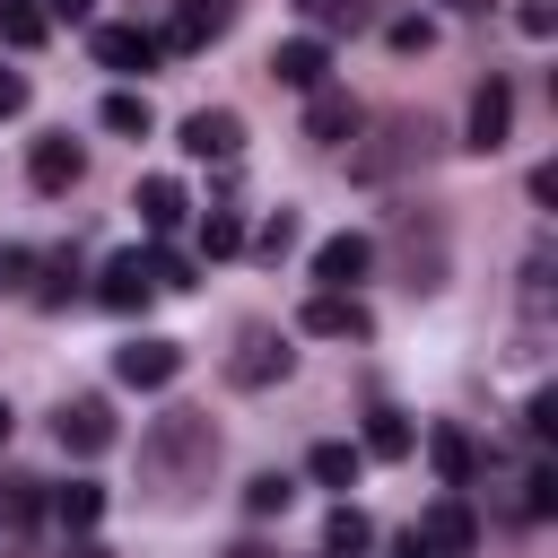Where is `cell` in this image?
<instances>
[{
	"mask_svg": "<svg viewBox=\"0 0 558 558\" xmlns=\"http://www.w3.org/2000/svg\"><path fill=\"white\" fill-rule=\"evenodd\" d=\"M209 462H218L209 410H166V418H148V436H140V488H148L157 506H192V488L209 480Z\"/></svg>",
	"mask_w": 558,
	"mask_h": 558,
	"instance_id": "cell-1",
	"label": "cell"
},
{
	"mask_svg": "<svg viewBox=\"0 0 558 558\" xmlns=\"http://www.w3.org/2000/svg\"><path fill=\"white\" fill-rule=\"evenodd\" d=\"M392 262H401V288H410V296H436V288H445V262H453L445 209H401V218H392Z\"/></svg>",
	"mask_w": 558,
	"mask_h": 558,
	"instance_id": "cell-2",
	"label": "cell"
},
{
	"mask_svg": "<svg viewBox=\"0 0 558 558\" xmlns=\"http://www.w3.org/2000/svg\"><path fill=\"white\" fill-rule=\"evenodd\" d=\"M427 157H436V122L427 113H392V122H375L366 148H349V174L357 183H392L401 166H427Z\"/></svg>",
	"mask_w": 558,
	"mask_h": 558,
	"instance_id": "cell-3",
	"label": "cell"
},
{
	"mask_svg": "<svg viewBox=\"0 0 558 558\" xmlns=\"http://www.w3.org/2000/svg\"><path fill=\"white\" fill-rule=\"evenodd\" d=\"M174 375H183V349L157 340V331H140V340L113 349V384H131V392H166Z\"/></svg>",
	"mask_w": 558,
	"mask_h": 558,
	"instance_id": "cell-4",
	"label": "cell"
},
{
	"mask_svg": "<svg viewBox=\"0 0 558 558\" xmlns=\"http://www.w3.org/2000/svg\"><path fill=\"white\" fill-rule=\"evenodd\" d=\"M288 357H296V349H288L279 331H262V323H253V331L235 340V357H227V384H235V392H270V384L288 375Z\"/></svg>",
	"mask_w": 558,
	"mask_h": 558,
	"instance_id": "cell-5",
	"label": "cell"
},
{
	"mask_svg": "<svg viewBox=\"0 0 558 558\" xmlns=\"http://www.w3.org/2000/svg\"><path fill=\"white\" fill-rule=\"evenodd\" d=\"M235 26V0H174V17H166V52H201V44H218Z\"/></svg>",
	"mask_w": 558,
	"mask_h": 558,
	"instance_id": "cell-6",
	"label": "cell"
},
{
	"mask_svg": "<svg viewBox=\"0 0 558 558\" xmlns=\"http://www.w3.org/2000/svg\"><path fill=\"white\" fill-rule=\"evenodd\" d=\"M35 514H44L35 480L0 471V558H26V549H35Z\"/></svg>",
	"mask_w": 558,
	"mask_h": 558,
	"instance_id": "cell-7",
	"label": "cell"
},
{
	"mask_svg": "<svg viewBox=\"0 0 558 558\" xmlns=\"http://www.w3.org/2000/svg\"><path fill=\"white\" fill-rule=\"evenodd\" d=\"M506 131H514V87L488 70V78H480V96H471V148H480V157H497V148H506Z\"/></svg>",
	"mask_w": 558,
	"mask_h": 558,
	"instance_id": "cell-8",
	"label": "cell"
},
{
	"mask_svg": "<svg viewBox=\"0 0 558 558\" xmlns=\"http://www.w3.org/2000/svg\"><path fill=\"white\" fill-rule=\"evenodd\" d=\"M366 262H375V244H366V235H323V244H314V288H340V296H357Z\"/></svg>",
	"mask_w": 558,
	"mask_h": 558,
	"instance_id": "cell-9",
	"label": "cell"
},
{
	"mask_svg": "<svg viewBox=\"0 0 558 558\" xmlns=\"http://www.w3.org/2000/svg\"><path fill=\"white\" fill-rule=\"evenodd\" d=\"M296 323H305L314 340H366V331H375V323H366V305H357V296H340V288H314Z\"/></svg>",
	"mask_w": 558,
	"mask_h": 558,
	"instance_id": "cell-10",
	"label": "cell"
},
{
	"mask_svg": "<svg viewBox=\"0 0 558 558\" xmlns=\"http://www.w3.org/2000/svg\"><path fill=\"white\" fill-rule=\"evenodd\" d=\"M270 78H279V87H305V96H314V87L331 78V44H323V35H288V44L270 52Z\"/></svg>",
	"mask_w": 558,
	"mask_h": 558,
	"instance_id": "cell-11",
	"label": "cell"
},
{
	"mask_svg": "<svg viewBox=\"0 0 558 558\" xmlns=\"http://www.w3.org/2000/svg\"><path fill=\"white\" fill-rule=\"evenodd\" d=\"M26 174H35V192H70V183L87 174V157H78L70 131H44V140L26 148Z\"/></svg>",
	"mask_w": 558,
	"mask_h": 558,
	"instance_id": "cell-12",
	"label": "cell"
},
{
	"mask_svg": "<svg viewBox=\"0 0 558 558\" xmlns=\"http://www.w3.org/2000/svg\"><path fill=\"white\" fill-rule=\"evenodd\" d=\"M52 436H61V453H105V445H113V410H105L96 392H87V401H61Z\"/></svg>",
	"mask_w": 558,
	"mask_h": 558,
	"instance_id": "cell-13",
	"label": "cell"
},
{
	"mask_svg": "<svg viewBox=\"0 0 558 558\" xmlns=\"http://www.w3.org/2000/svg\"><path fill=\"white\" fill-rule=\"evenodd\" d=\"M157 52H166V44H157L148 26H96V61H105V70H122V78L157 70Z\"/></svg>",
	"mask_w": 558,
	"mask_h": 558,
	"instance_id": "cell-14",
	"label": "cell"
},
{
	"mask_svg": "<svg viewBox=\"0 0 558 558\" xmlns=\"http://www.w3.org/2000/svg\"><path fill=\"white\" fill-rule=\"evenodd\" d=\"M96 296H105L113 314H140V305L157 296V279H148V253H113V262H105V279H96Z\"/></svg>",
	"mask_w": 558,
	"mask_h": 558,
	"instance_id": "cell-15",
	"label": "cell"
},
{
	"mask_svg": "<svg viewBox=\"0 0 558 558\" xmlns=\"http://www.w3.org/2000/svg\"><path fill=\"white\" fill-rule=\"evenodd\" d=\"M244 148V122L227 113V105H201L192 122H183V157H235Z\"/></svg>",
	"mask_w": 558,
	"mask_h": 558,
	"instance_id": "cell-16",
	"label": "cell"
},
{
	"mask_svg": "<svg viewBox=\"0 0 558 558\" xmlns=\"http://www.w3.org/2000/svg\"><path fill=\"white\" fill-rule=\"evenodd\" d=\"M357 122H366V113H357L340 87H314V105H305V140H314V148H340Z\"/></svg>",
	"mask_w": 558,
	"mask_h": 558,
	"instance_id": "cell-17",
	"label": "cell"
},
{
	"mask_svg": "<svg viewBox=\"0 0 558 558\" xmlns=\"http://www.w3.org/2000/svg\"><path fill=\"white\" fill-rule=\"evenodd\" d=\"M418 541L445 549V558H471V506H462V497H436V506L418 514Z\"/></svg>",
	"mask_w": 558,
	"mask_h": 558,
	"instance_id": "cell-18",
	"label": "cell"
},
{
	"mask_svg": "<svg viewBox=\"0 0 558 558\" xmlns=\"http://www.w3.org/2000/svg\"><path fill=\"white\" fill-rule=\"evenodd\" d=\"M296 17L314 35H366L375 26V0H296Z\"/></svg>",
	"mask_w": 558,
	"mask_h": 558,
	"instance_id": "cell-19",
	"label": "cell"
},
{
	"mask_svg": "<svg viewBox=\"0 0 558 558\" xmlns=\"http://www.w3.org/2000/svg\"><path fill=\"white\" fill-rule=\"evenodd\" d=\"M366 549H375V523L357 506H331L323 514V558H366Z\"/></svg>",
	"mask_w": 558,
	"mask_h": 558,
	"instance_id": "cell-20",
	"label": "cell"
},
{
	"mask_svg": "<svg viewBox=\"0 0 558 558\" xmlns=\"http://www.w3.org/2000/svg\"><path fill=\"white\" fill-rule=\"evenodd\" d=\"M427 453H436L445 488H471V471H480V445H471L462 427H436V436H427Z\"/></svg>",
	"mask_w": 558,
	"mask_h": 558,
	"instance_id": "cell-21",
	"label": "cell"
},
{
	"mask_svg": "<svg viewBox=\"0 0 558 558\" xmlns=\"http://www.w3.org/2000/svg\"><path fill=\"white\" fill-rule=\"evenodd\" d=\"M183 209H192V201H183V183H174V174H148V183H140V218H148L157 235H166V227H183Z\"/></svg>",
	"mask_w": 558,
	"mask_h": 558,
	"instance_id": "cell-22",
	"label": "cell"
},
{
	"mask_svg": "<svg viewBox=\"0 0 558 558\" xmlns=\"http://www.w3.org/2000/svg\"><path fill=\"white\" fill-rule=\"evenodd\" d=\"M305 471H314V480H323V488H357V471H366V453H357V445H340V436H331V445H314V453H305Z\"/></svg>",
	"mask_w": 558,
	"mask_h": 558,
	"instance_id": "cell-23",
	"label": "cell"
},
{
	"mask_svg": "<svg viewBox=\"0 0 558 558\" xmlns=\"http://www.w3.org/2000/svg\"><path fill=\"white\" fill-rule=\"evenodd\" d=\"M410 445H418V436H410V418H401V410H375V418H366V445H357V453H375V462H401Z\"/></svg>",
	"mask_w": 558,
	"mask_h": 558,
	"instance_id": "cell-24",
	"label": "cell"
},
{
	"mask_svg": "<svg viewBox=\"0 0 558 558\" xmlns=\"http://www.w3.org/2000/svg\"><path fill=\"white\" fill-rule=\"evenodd\" d=\"M52 514H61V532H87V523L105 514V488H96V480H70V488L52 497Z\"/></svg>",
	"mask_w": 558,
	"mask_h": 558,
	"instance_id": "cell-25",
	"label": "cell"
},
{
	"mask_svg": "<svg viewBox=\"0 0 558 558\" xmlns=\"http://www.w3.org/2000/svg\"><path fill=\"white\" fill-rule=\"evenodd\" d=\"M44 0H0V44H44Z\"/></svg>",
	"mask_w": 558,
	"mask_h": 558,
	"instance_id": "cell-26",
	"label": "cell"
},
{
	"mask_svg": "<svg viewBox=\"0 0 558 558\" xmlns=\"http://www.w3.org/2000/svg\"><path fill=\"white\" fill-rule=\"evenodd\" d=\"M105 131H122V140H148V96L113 87V96H105Z\"/></svg>",
	"mask_w": 558,
	"mask_h": 558,
	"instance_id": "cell-27",
	"label": "cell"
},
{
	"mask_svg": "<svg viewBox=\"0 0 558 558\" xmlns=\"http://www.w3.org/2000/svg\"><path fill=\"white\" fill-rule=\"evenodd\" d=\"M288 497H296V480H288V471H262V480H244V514H288Z\"/></svg>",
	"mask_w": 558,
	"mask_h": 558,
	"instance_id": "cell-28",
	"label": "cell"
},
{
	"mask_svg": "<svg viewBox=\"0 0 558 558\" xmlns=\"http://www.w3.org/2000/svg\"><path fill=\"white\" fill-rule=\"evenodd\" d=\"M235 244H244V227H235L227 209H209V218H201V253L218 262V253H235Z\"/></svg>",
	"mask_w": 558,
	"mask_h": 558,
	"instance_id": "cell-29",
	"label": "cell"
},
{
	"mask_svg": "<svg viewBox=\"0 0 558 558\" xmlns=\"http://www.w3.org/2000/svg\"><path fill=\"white\" fill-rule=\"evenodd\" d=\"M288 244H296V218H288V209H270V218H262V235H253V253H262V262H279Z\"/></svg>",
	"mask_w": 558,
	"mask_h": 558,
	"instance_id": "cell-30",
	"label": "cell"
},
{
	"mask_svg": "<svg viewBox=\"0 0 558 558\" xmlns=\"http://www.w3.org/2000/svg\"><path fill=\"white\" fill-rule=\"evenodd\" d=\"M384 35H392V52H427V44H436V26H427V17H392Z\"/></svg>",
	"mask_w": 558,
	"mask_h": 558,
	"instance_id": "cell-31",
	"label": "cell"
},
{
	"mask_svg": "<svg viewBox=\"0 0 558 558\" xmlns=\"http://www.w3.org/2000/svg\"><path fill=\"white\" fill-rule=\"evenodd\" d=\"M514 26H523L532 44H541V35H558V0H523V9H514Z\"/></svg>",
	"mask_w": 558,
	"mask_h": 558,
	"instance_id": "cell-32",
	"label": "cell"
},
{
	"mask_svg": "<svg viewBox=\"0 0 558 558\" xmlns=\"http://www.w3.org/2000/svg\"><path fill=\"white\" fill-rule=\"evenodd\" d=\"M148 279H157V288H192V262H183V253H148Z\"/></svg>",
	"mask_w": 558,
	"mask_h": 558,
	"instance_id": "cell-33",
	"label": "cell"
},
{
	"mask_svg": "<svg viewBox=\"0 0 558 558\" xmlns=\"http://www.w3.org/2000/svg\"><path fill=\"white\" fill-rule=\"evenodd\" d=\"M87 9H96V0H44V17H70V26H78Z\"/></svg>",
	"mask_w": 558,
	"mask_h": 558,
	"instance_id": "cell-34",
	"label": "cell"
},
{
	"mask_svg": "<svg viewBox=\"0 0 558 558\" xmlns=\"http://www.w3.org/2000/svg\"><path fill=\"white\" fill-rule=\"evenodd\" d=\"M17 105H26V78H9V70H0V113H17Z\"/></svg>",
	"mask_w": 558,
	"mask_h": 558,
	"instance_id": "cell-35",
	"label": "cell"
},
{
	"mask_svg": "<svg viewBox=\"0 0 558 558\" xmlns=\"http://www.w3.org/2000/svg\"><path fill=\"white\" fill-rule=\"evenodd\" d=\"M61 558H105V541H87V532H70V549Z\"/></svg>",
	"mask_w": 558,
	"mask_h": 558,
	"instance_id": "cell-36",
	"label": "cell"
},
{
	"mask_svg": "<svg viewBox=\"0 0 558 558\" xmlns=\"http://www.w3.org/2000/svg\"><path fill=\"white\" fill-rule=\"evenodd\" d=\"M401 558H445V549H427V541H418V532H410V541H401Z\"/></svg>",
	"mask_w": 558,
	"mask_h": 558,
	"instance_id": "cell-37",
	"label": "cell"
},
{
	"mask_svg": "<svg viewBox=\"0 0 558 558\" xmlns=\"http://www.w3.org/2000/svg\"><path fill=\"white\" fill-rule=\"evenodd\" d=\"M445 9H453V17H480V9H488V0H445Z\"/></svg>",
	"mask_w": 558,
	"mask_h": 558,
	"instance_id": "cell-38",
	"label": "cell"
},
{
	"mask_svg": "<svg viewBox=\"0 0 558 558\" xmlns=\"http://www.w3.org/2000/svg\"><path fill=\"white\" fill-rule=\"evenodd\" d=\"M9 270H17V253H0V279H9Z\"/></svg>",
	"mask_w": 558,
	"mask_h": 558,
	"instance_id": "cell-39",
	"label": "cell"
},
{
	"mask_svg": "<svg viewBox=\"0 0 558 558\" xmlns=\"http://www.w3.org/2000/svg\"><path fill=\"white\" fill-rule=\"evenodd\" d=\"M0 436H9V401H0Z\"/></svg>",
	"mask_w": 558,
	"mask_h": 558,
	"instance_id": "cell-40",
	"label": "cell"
},
{
	"mask_svg": "<svg viewBox=\"0 0 558 558\" xmlns=\"http://www.w3.org/2000/svg\"><path fill=\"white\" fill-rule=\"evenodd\" d=\"M235 558H262V549H235Z\"/></svg>",
	"mask_w": 558,
	"mask_h": 558,
	"instance_id": "cell-41",
	"label": "cell"
}]
</instances>
